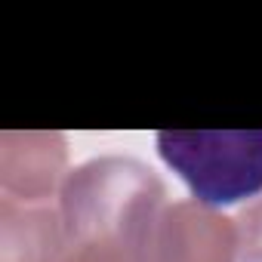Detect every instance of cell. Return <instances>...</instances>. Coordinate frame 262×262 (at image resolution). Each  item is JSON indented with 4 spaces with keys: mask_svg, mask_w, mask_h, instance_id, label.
Masks as SVG:
<instances>
[{
    "mask_svg": "<svg viewBox=\"0 0 262 262\" xmlns=\"http://www.w3.org/2000/svg\"><path fill=\"white\" fill-rule=\"evenodd\" d=\"M158 151L207 207H231L262 191V129H164Z\"/></svg>",
    "mask_w": 262,
    "mask_h": 262,
    "instance_id": "1",
    "label": "cell"
}]
</instances>
